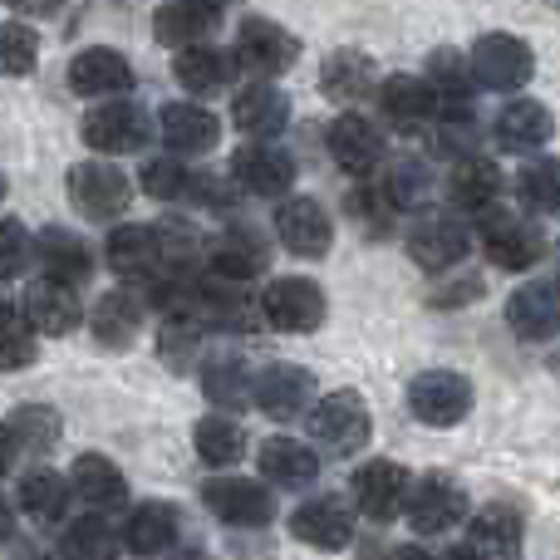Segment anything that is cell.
<instances>
[{"label": "cell", "mask_w": 560, "mask_h": 560, "mask_svg": "<svg viewBox=\"0 0 560 560\" xmlns=\"http://www.w3.org/2000/svg\"><path fill=\"white\" fill-rule=\"evenodd\" d=\"M467 65H472L477 84L492 89V94H516V89H526L536 74L532 45L516 35H482L472 45V55H467Z\"/></svg>", "instance_id": "6da1fadb"}, {"label": "cell", "mask_w": 560, "mask_h": 560, "mask_svg": "<svg viewBox=\"0 0 560 560\" xmlns=\"http://www.w3.org/2000/svg\"><path fill=\"white\" fill-rule=\"evenodd\" d=\"M261 319L280 335H310L325 325V290L305 276H280L261 295Z\"/></svg>", "instance_id": "7a4b0ae2"}, {"label": "cell", "mask_w": 560, "mask_h": 560, "mask_svg": "<svg viewBox=\"0 0 560 560\" xmlns=\"http://www.w3.org/2000/svg\"><path fill=\"white\" fill-rule=\"evenodd\" d=\"M482 246H487V261L502 266V271H532L536 261L546 256V236L541 226H532L526 217L516 212H482Z\"/></svg>", "instance_id": "3957f363"}, {"label": "cell", "mask_w": 560, "mask_h": 560, "mask_svg": "<svg viewBox=\"0 0 560 560\" xmlns=\"http://www.w3.org/2000/svg\"><path fill=\"white\" fill-rule=\"evenodd\" d=\"M310 428H315L319 443L339 457L359 453V447L369 443V433H374V423H369V404L354 394V388H339V394L319 398L315 413H310Z\"/></svg>", "instance_id": "277c9868"}, {"label": "cell", "mask_w": 560, "mask_h": 560, "mask_svg": "<svg viewBox=\"0 0 560 560\" xmlns=\"http://www.w3.org/2000/svg\"><path fill=\"white\" fill-rule=\"evenodd\" d=\"M408 408L428 428H453L472 408V384L463 374H453V369H428V374H418L408 384Z\"/></svg>", "instance_id": "5b68a950"}, {"label": "cell", "mask_w": 560, "mask_h": 560, "mask_svg": "<svg viewBox=\"0 0 560 560\" xmlns=\"http://www.w3.org/2000/svg\"><path fill=\"white\" fill-rule=\"evenodd\" d=\"M65 187H69V202H74L89 222H108V217H118L128 207V197H133L128 177L118 173L114 163H74L69 177H65Z\"/></svg>", "instance_id": "8992f818"}, {"label": "cell", "mask_w": 560, "mask_h": 560, "mask_svg": "<svg viewBox=\"0 0 560 560\" xmlns=\"http://www.w3.org/2000/svg\"><path fill=\"white\" fill-rule=\"evenodd\" d=\"M84 143L104 158L138 153L148 143V114L138 104H128V98H108V104L84 114Z\"/></svg>", "instance_id": "52a82bcc"}, {"label": "cell", "mask_w": 560, "mask_h": 560, "mask_svg": "<svg viewBox=\"0 0 560 560\" xmlns=\"http://www.w3.org/2000/svg\"><path fill=\"white\" fill-rule=\"evenodd\" d=\"M408 526H413L418 536H447L457 522H463V512H467V492L453 482V477H443V472H433V477H423V482H413L408 487Z\"/></svg>", "instance_id": "ba28073f"}, {"label": "cell", "mask_w": 560, "mask_h": 560, "mask_svg": "<svg viewBox=\"0 0 560 560\" xmlns=\"http://www.w3.org/2000/svg\"><path fill=\"white\" fill-rule=\"evenodd\" d=\"M202 502H207V512L217 516V522H226V526H266L276 516V502H271V492H266L261 482H252V477H212V482L202 487Z\"/></svg>", "instance_id": "9c48e42d"}, {"label": "cell", "mask_w": 560, "mask_h": 560, "mask_svg": "<svg viewBox=\"0 0 560 560\" xmlns=\"http://www.w3.org/2000/svg\"><path fill=\"white\" fill-rule=\"evenodd\" d=\"M467 246H472V236H467V226L457 222L453 212H423L413 222V232H408V256H413L423 271H447V266H457L467 256Z\"/></svg>", "instance_id": "30bf717a"}, {"label": "cell", "mask_w": 560, "mask_h": 560, "mask_svg": "<svg viewBox=\"0 0 560 560\" xmlns=\"http://www.w3.org/2000/svg\"><path fill=\"white\" fill-rule=\"evenodd\" d=\"M232 177H236V187H246L256 197H280L295 183V158L285 148H276L271 138H252L246 148L232 153Z\"/></svg>", "instance_id": "8fae6325"}, {"label": "cell", "mask_w": 560, "mask_h": 560, "mask_svg": "<svg viewBox=\"0 0 560 560\" xmlns=\"http://www.w3.org/2000/svg\"><path fill=\"white\" fill-rule=\"evenodd\" d=\"M232 55H236V65L252 69V74L276 79V74H285V69L295 65L300 45H295V35H290V30L276 25V20H246L242 35H236Z\"/></svg>", "instance_id": "7c38bea8"}, {"label": "cell", "mask_w": 560, "mask_h": 560, "mask_svg": "<svg viewBox=\"0 0 560 560\" xmlns=\"http://www.w3.org/2000/svg\"><path fill=\"white\" fill-rule=\"evenodd\" d=\"M315 404V374L300 364H266L256 374V408L271 413L276 423H290Z\"/></svg>", "instance_id": "4fadbf2b"}, {"label": "cell", "mask_w": 560, "mask_h": 560, "mask_svg": "<svg viewBox=\"0 0 560 560\" xmlns=\"http://www.w3.org/2000/svg\"><path fill=\"white\" fill-rule=\"evenodd\" d=\"M506 325L516 329V339L526 345H546L560 335V285L556 280H532L506 300Z\"/></svg>", "instance_id": "5bb4252c"}, {"label": "cell", "mask_w": 560, "mask_h": 560, "mask_svg": "<svg viewBox=\"0 0 560 560\" xmlns=\"http://www.w3.org/2000/svg\"><path fill=\"white\" fill-rule=\"evenodd\" d=\"M516 556H522V512L497 502L472 516L457 560H516Z\"/></svg>", "instance_id": "9a60e30c"}, {"label": "cell", "mask_w": 560, "mask_h": 560, "mask_svg": "<svg viewBox=\"0 0 560 560\" xmlns=\"http://www.w3.org/2000/svg\"><path fill=\"white\" fill-rule=\"evenodd\" d=\"M276 236L285 242V252L305 256V261H319L335 242V226H329V212L315 202V197H290L276 212Z\"/></svg>", "instance_id": "2e32d148"}, {"label": "cell", "mask_w": 560, "mask_h": 560, "mask_svg": "<svg viewBox=\"0 0 560 560\" xmlns=\"http://www.w3.org/2000/svg\"><path fill=\"white\" fill-rule=\"evenodd\" d=\"M408 472L398 463H364L354 472V502H359V512L369 516V522H394L398 512L408 506Z\"/></svg>", "instance_id": "e0dca14e"}, {"label": "cell", "mask_w": 560, "mask_h": 560, "mask_svg": "<svg viewBox=\"0 0 560 560\" xmlns=\"http://www.w3.org/2000/svg\"><path fill=\"white\" fill-rule=\"evenodd\" d=\"M329 158H335L349 177H369L384 163V133H378L364 114H339L335 124H329Z\"/></svg>", "instance_id": "ac0fdd59"}, {"label": "cell", "mask_w": 560, "mask_h": 560, "mask_svg": "<svg viewBox=\"0 0 560 560\" xmlns=\"http://www.w3.org/2000/svg\"><path fill=\"white\" fill-rule=\"evenodd\" d=\"M290 536L315 546V551H345L354 541V516H349V506L339 497H315V502H305L290 516Z\"/></svg>", "instance_id": "d6986e66"}, {"label": "cell", "mask_w": 560, "mask_h": 560, "mask_svg": "<svg viewBox=\"0 0 560 560\" xmlns=\"http://www.w3.org/2000/svg\"><path fill=\"white\" fill-rule=\"evenodd\" d=\"M133 84V69L118 49L108 45H94V49H79L74 65H69V89L84 98H114V94H128Z\"/></svg>", "instance_id": "ffe728a7"}, {"label": "cell", "mask_w": 560, "mask_h": 560, "mask_svg": "<svg viewBox=\"0 0 560 560\" xmlns=\"http://www.w3.org/2000/svg\"><path fill=\"white\" fill-rule=\"evenodd\" d=\"M104 256L124 280H148L163 271V236H158V226H138V222L114 226Z\"/></svg>", "instance_id": "44dd1931"}, {"label": "cell", "mask_w": 560, "mask_h": 560, "mask_svg": "<svg viewBox=\"0 0 560 560\" xmlns=\"http://www.w3.org/2000/svg\"><path fill=\"white\" fill-rule=\"evenodd\" d=\"M20 315H25L30 329H39V335H69V329H79L84 310H79L74 285H59V280L45 276V280H35V285L25 290Z\"/></svg>", "instance_id": "7402d4cb"}, {"label": "cell", "mask_w": 560, "mask_h": 560, "mask_svg": "<svg viewBox=\"0 0 560 560\" xmlns=\"http://www.w3.org/2000/svg\"><path fill=\"white\" fill-rule=\"evenodd\" d=\"M551 133H556V118H551V108L536 104V98H512V104L497 114V128H492L502 153H536V148H546Z\"/></svg>", "instance_id": "603a6c76"}, {"label": "cell", "mask_w": 560, "mask_h": 560, "mask_svg": "<svg viewBox=\"0 0 560 560\" xmlns=\"http://www.w3.org/2000/svg\"><path fill=\"white\" fill-rule=\"evenodd\" d=\"M378 104H384V118L398 128H423L438 118V89L418 74H388L378 84Z\"/></svg>", "instance_id": "cb8c5ba5"}, {"label": "cell", "mask_w": 560, "mask_h": 560, "mask_svg": "<svg viewBox=\"0 0 560 560\" xmlns=\"http://www.w3.org/2000/svg\"><path fill=\"white\" fill-rule=\"evenodd\" d=\"M222 20V0H173V5L158 10L153 30L163 45L173 49H192V45H207V35L217 30Z\"/></svg>", "instance_id": "d4e9b609"}, {"label": "cell", "mask_w": 560, "mask_h": 560, "mask_svg": "<svg viewBox=\"0 0 560 560\" xmlns=\"http://www.w3.org/2000/svg\"><path fill=\"white\" fill-rule=\"evenodd\" d=\"M35 256H39V266H45V276L59 280V285H84V280L94 276V256H89L84 236L65 232V226H49V232H39Z\"/></svg>", "instance_id": "484cf974"}, {"label": "cell", "mask_w": 560, "mask_h": 560, "mask_svg": "<svg viewBox=\"0 0 560 560\" xmlns=\"http://www.w3.org/2000/svg\"><path fill=\"white\" fill-rule=\"evenodd\" d=\"M266 242L252 232V226H232V232H222L212 246H207V261H212V271L222 280H252L266 271Z\"/></svg>", "instance_id": "4316f807"}, {"label": "cell", "mask_w": 560, "mask_h": 560, "mask_svg": "<svg viewBox=\"0 0 560 560\" xmlns=\"http://www.w3.org/2000/svg\"><path fill=\"white\" fill-rule=\"evenodd\" d=\"M173 74L187 94H222L236 74V59L217 45H192V49H177Z\"/></svg>", "instance_id": "83f0119b"}, {"label": "cell", "mask_w": 560, "mask_h": 560, "mask_svg": "<svg viewBox=\"0 0 560 560\" xmlns=\"http://www.w3.org/2000/svg\"><path fill=\"white\" fill-rule=\"evenodd\" d=\"M232 124L242 128V133H252V138H276L280 128L290 124V98L261 79V84H252V89H242V94H236Z\"/></svg>", "instance_id": "f1b7e54d"}, {"label": "cell", "mask_w": 560, "mask_h": 560, "mask_svg": "<svg viewBox=\"0 0 560 560\" xmlns=\"http://www.w3.org/2000/svg\"><path fill=\"white\" fill-rule=\"evenodd\" d=\"M177 532H183V522H177V506L143 502V506H133V516H128L124 546L133 556H163V551H173Z\"/></svg>", "instance_id": "f546056e"}, {"label": "cell", "mask_w": 560, "mask_h": 560, "mask_svg": "<svg viewBox=\"0 0 560 560\" xmlns=\"http://www.w3.org/2000/svg\"><path fill=\"white\" fill-rule=\"evenodd\" d=\"M74 492L84 497L94 512H124L128 506V477L118 472L104 453H84L74 463Z\"/></svg>", "instance_id": "4dcf8cb0"}, {"label": "cell", "mask_w": 560, "mask_h": 560, "mask_svg": "<svg viewBox=\"0 0 560 560\" xmlns=\"http://www.w3.org/2000/svg\"><path fill=\"white\" fill-rule=\"evenodd\" d=\"M217 133H222V124H217L202 104H167L163 108V138L173 153H183V158L212 153Z\"/></svg>", "instance_id": "1f68e13d"}, {"label": "cell", "mask_w": 560, "mask_h": 560, "mask_svg": "<svg viewBox=\"0 0 560 560\" xmlns=\"http://www.w3.org/2000/svg\"><path fill=\"white\" fill-rule=\"evenodd\" d=\"M89 325H94V339H98V345L128 349V345L138 339V329H143V300H138L133 290H108V295L94 305Z\"/></svg>", "instance_id": "d6a6232c"}, {"label": "cell", "mask_w": 560, "mask_h": 560, "mask_svg": "<svg viewBox=\"0 0 560 560\" xmlns=\"http://www.w3.org/2000/svg\"><path fill=\"white\" fill-rule=\"evenodd\" d=\"M374 84H378V69H374V59L359 55V49H335V55L325 59V69H319V89H325V98H335V104H354V98H364Z\"/></svg>", "instance_id": "836d02e7"}, {"label": "cell", "mask_w": 560, "mask_h": 560, "mask_svg": "<svg viewBox=\"0 0 560 560\" xmlns=\"http://www.w3.org/2000/svg\"><path fill=\"white\" fill-rule=\"evenodd\" d=\"M202 394L212 398L217 408L236 413V408L256 404V378H252V369L242 364V354H217V359H207V369H202Z\"/></svg>", "instance_id": "e575fe53"}, {"label": "cell", "mask_w": 560, "mask_h": 560, "mask_svg": "<svg viewBox=\"0 0 560 560\" xmlns=\"http://www.w3.org/2000/svg\"><path fill=\"white\" fill-rule=\"evenodd\" d=\"M447 192H453V202L463 212H492L502 202V173L487 158H463L453 167V177H447Z\"/></svg>", "instance_id": "d590c367"}, {"label": "cell", "mask_w": 560, "mask_h": 560, "mask_svg": "<svg viewBox=\"0 0 560 560\" xmlns=\"http://www.w3.org/2000/svg\"><path fill=\"white\" fill-rule=\"evenodd\" d=\"M261 472L276 487L300 492V487H310L319 477V457L305 443H295V438H271V443H261Z\"/></svg>", "instance_id": "8d00e7d4"}, {"label": "cell", "mask_w": 560, "mask_h": 560, "mask_svg": "<svg viewBox=\"0 0 560 560\" xmlns=\"http://www.w3.org/2000/svg\"><path fill=\"white\" fill-rule=\"evenodd\" d=\"M118 541L124 536L108 526L104 512H89V516H74L59 536V556L65 560H114L118 556Z\"/></svg>", "instance_id": "74e56055"}, {"label": "cell", "mask_w": 560, "mask_h": 560, "mask_svg": "<svg viewBox=\"0 0 560 560\" xmlns=\"http://www.w3.org/2000/svg\"><path fill=\"white\" fill-rule=\"evenodd\" d=\"M5 433H10V443H15L20 457H45L49 447L59 443V413L45 404L15 408V413L5 418Z\"/></svg>", "instance_id": "f35d334b"}, {"label": "cell", "mask_w": 560, "mask_h": 560, "mask_svg": "<svg viewBox=\"0 0 560 560\" xmlns=\"http://www.w3.org/2000/svg\"><path fill=\"white\" fill-rule=\"evenodd\" d=\"M65 502H69V487L59 472L30 467V472L20 477V512L25 516H35V522H59V516H65Z\"/></svg>", "instance_id": "ab89813d"}, {"label": "cell", "mask_w": 560, "mask_h": 560, "mask_svg": "<svg viewBox=\"0 0 560 560\" xmlns=\"http://www.w3.org/2000/svg\"><path fill=\"white\" fill-rule=\"evenodd\" d=\"M202 335H207L202 319L187 315V310H173V315L163 319V329H158V354H163V364L187 369L197 354H202Z\"/></svg>", "instance_id": "60d3db41"}, {"label": "cell", "mask_w": 560, "mask_h": 560, "mask_svg": "<svg viewBox=\"0 0 560 560\" xmlns=\"http://www.w3.org/2000/svg\"><path fill=\"white\" fill-rule=\"evenodd\" d=\"M192 443H197V453H202V463H212V467H232V463H242V453H246L242 423H232L226 413L202 418L197 433H192Z\"/></svg>", "instance_id": "b9f144b4"}, {"label": "cell", "mask_w": 560, "mask_h": 560, "mask_svg": "<svg viewBox=\"0 0 560 560\" xmlns=\"http://www.w3.org/2000/svg\"><path fill=\"white\" fill-rule=\"evenodd\" d=\"M516 197L541 217L560 212V158H532L516 177Z\"/></svg>", "instance_id": "7bdbcfd3"}, {"label": "cell", "mask_w": 560, "mask_h": 560, "mask_svg": "<svg viewBox=\"0 0 560 560\" xmlns=\"http://www.w3.org/2000/svg\"><path fill=\"white\" fill-rule=\"evenodd\" d=\"M39 65V35L20 20H5L0 25V74L5 79H20Z\"/></svg>", "instance_id": "ee69618b"}, {"label": "cell", "mask_w": 560, "mask_h": 560, "mask_svg": "<svg viewBox=\"0 0 560 560\" xmlns=\"http://www.w3.org/2000/svg\"><path fill=\"white\" fill-rule=\"evenodd\" d=\"M35 359V329L20 310H5L0 305V374L10 369H25Z\"/></svg>", "instance_id": "f6af8a7d"}, {"label": "cell", "mask_w": 560, "mask_h": 560, "mask_svg": "<svg viewBox=\"0 0 560 560\" xmlns=\"http://www.w3.org/2000/svg\"><path fill=\"white\" fill-rule=\"evenodd\" d=\"M349 212H354V222L364 226V232H388L394 226V212H398V202L388 197V187L384 183H364V187H354V197H349Z\"/></svg>", "instance_id": "bcb514c9"}, {"label": "cell", "mask_w": 560, "mask_h": 560, "mask_svg": "<svg viewBox=\"0 0 560 560\" xmlns=\"http://www.w3.org/2000/svg\"><path fill=\"white\" fill-rule=\"evenodd\" d=\"M192 183H197V173H187V167L173 163V158H153V163L143 167V192L148 197H163V202L192 197Z\"/></svg>", "instance_id": "7dc6e473"}, {"label": "cell", "mask_w": 560, "mask_h": 560, "mask_svg": "<svg viewBox=\"0 0 560 560\" xmlns=\"http://www.w3.org/2000/svg\"><path fill=\"white\" fill-rule=\"evenodd\" d=\"M384 187H388V197L398 202V212H408V207H423V197H428V173L418 163H398L394 173H384Z\"/></svg>", "instance_id": "c3c4849f"}, {"label": "cell", "mask_w": 560, "mask_h": 560, "mask_svg": "<svg viewBox=\"0 0 560 560\" xmlns=\"http://www.w3.org/2000/svg\"><path fill=\"white\" fill-rule=\"evenodd\" d=\"M25 266H30V232L15 217H5L0 222V280H15Z\"/></svg>", "instance_id": "681fc988"}, {"label": "cell", "mask_w": 560, "mask_h": 560, "mask_svg": "<svg viewBox=\"0 0 560 560\" xmlns=\"http://www.w3.org/2000/svg\"><path fill=\"white\" fill-rule=\"evenodd\" d=\"M59 5L65 0H10V10H20V15H55Z\"/></svg>", "instance_id": "f907efd6"}, {"label": "cell", "mask_w": 560, "mask_h": 560, "mask_svg": "<svg viewBox=\"0 0 560 560\" xmlns=\"http://www.w3.org/2000/svg\"><path fill=\"white\" fill-rule=\"evenodd\" d=\"M10 536H15V512H10V502L0 497V546H5Z\"/></svg>", "instance_id": "816d5d0a"}, {"label": "cell", "mask_w": 560, "mask_h": 560, "mask_svg": "<svg viewBox=\"0 0 560 560\" xmlns=\"http://www.w3.org/2000/svg\"><path fill=\"white\" fill-rule=\"evenodd\" d=\"M15 457H20V453H15V443H10L5 423H0V472H5V467H10V463H15Z\"/></svg>", "instance_id": "f5cc1de1"}, {"label": "cell", "mask_w": 560, "mask_h": 560, "mask_svg": "<svg viewBox=\"0 0 560 560\" xmlns=\"http://www.w3.org/2000/svg\"><path fill=\"white\" fill-rule=\"evenodd\" d=\"M378 560H433V556L418 551V546H398V551H388V556H378Z\"/></svg>", "instance_id": "db71d44e"}, {"label": "cell", "mask_w": 560, "mask_h": 560, "mask_svg": "<svg viewBox=\"0 0 560 560\" xmlns=\"http://www.w3.org/2000/svg\"><path fill=\"white\" fill-rule=\"evenodd\" d=\"M173 560H207L202 551H183V556H173Z\"/></svg>", "instance_id": "11a10c76"}, {"label": "cell", "mask_w": 560, "mask_h": 560, "mask_svg": "<svg viewBox=\"0 0 560 560\" xmlns=\"http://www.w3.org/2000/svg\"><path fill=\"white\" fill-rule=\"evenodd\" d=\"M0 202H5V177H0Z\"/></svg>", "instance_id": "9f6ffc18"}]
</instances>
